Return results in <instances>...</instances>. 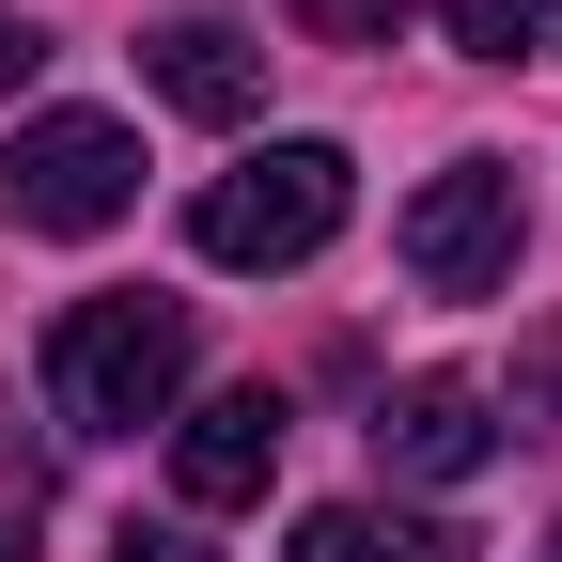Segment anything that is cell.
Returning <instances> with one entry per match:
<instances>
[{
    "label": "cell",
    "instance_id": "277c9868",
    "mask_svg": "<svg viewBox=\"0 0 562 562\" xmlns=\"http://www.w3.org/2000/svg\"><path fill=\"white\" fill-rule=\"evenodd\" d=\"M516 250H531V220H516V157H453L438 188L406 203V281H422V297H501Z\"/></svg>",
    "mask_w": 562,
    "mask_h": 562
},
{
    "label": "cell",
    "instance_id": "30bf717a",
    "mask_svg": "<svg viewBox=\"0 0 562 562\" xmlns=\"http://www.w3.org/2000/svg\"><path fill=\"white\" fill-rule=\"evenodd\" d=\"M110 562H203V547H188L172 516H125V531H110Z\"/></svg>",
    "mask_w": 562,
    "mask_h": 562
},
{
    "label": "cell",
    "instance_id": "8fae6325",
    "mask_svg": "<svg viewBox=\"0 0 562 562\" xmlns=\"http://www.w3.org/2000/svg\"><path fill=\"white\" fill-rule=\"evenodd\" d=\"M32 79H47V32H32V16H0V94H32Z\"/></svg>",
    "mask_w": 562,
    "mask_h": 562
},
{
    "label": "cell",
    "instance_id": "ba28073f",
    "mask_svg": "<svg viewBox=\"0 0 562 562\" xmlns=\"http://www.w3.org/2000/svg\"><path fill=\"white\" fill-rule=\"evenodd\" d=\"M297 562H469L453 516H375V501H313L297 516Z\"/></svg>",
    "mask_w": 562,
    "mask_h": 562
},
{
    "label": "cell",
    "instance_id": "8992f818",
    "mask_svg": "<svg viewBox=\"0 0 562 562\" xmlns=\"http://www.w3.org/2000/svg\"><path fill=\"white\" fill-rule=\"evenodd\" d=\"M375 469H391V484H469V469H501V391L406 375V391L375 406Z\"/></svg>",
    "mask_w": 562,
    "mask_h": 562
},
{
    "label": "cell",
    "instance_id": "6da1fadb",
    "mask_svg": "<svg viewBox=\"0 0 562 562\" xmlns=\"http://www.w3.org/2000/svg\"><path fill=\"white\" fill-rule=\"evenodd\" d=\"M188 360H203L188 297L110 281V297H79V313L47 328V406H63V438H140V422L188 406Z\"/></svg>",
    "mask_w": 562,
    "mask_h": 562
},
{
    "label": "cell",
    "instance_id": "5b68a950",
    "mask_svg": "<svg viewBox=\"0 0 562 562\" xmlns=\"http://www.w3.org/2000/svg\"><path fill=\"white\" fill-rule=\"evenodd\" d=\"M281 484V391H203L172 406V501L188 516H250Z\"/></svg>",
    "mask_w": 562,
    "mask_h": 562
},
{
    "label": "cell",
    "instance_id": "7a4b0ae2",
    "mask_svg": "<svg viewBox=\"0 0 562 562\" xmlns=\"http://www.w3.org/2000/svg\"><path fill=\"white\" fill-rule=\"evenodd\" d=\"M344 203H360L344 140H266V157H235L220 188L188 203V250L235 266V281H281V266H313V250L344 235Z\"/></svg>",
    "mask_w": 562,
    "mask_h": 562
},
{
    "label": "cell",
    "instance_id": "4fadbf2b",
    "mask_svg": "<svg viewBox=\"0 0 562 562\" xmlns=\"http://www.w3.org/2000/svg\"><path fill=\"white\" fill-rule=\"evenodd\" d=\"M547 562H562V547H547Z\"/></svg>",
    "mask_w": 562,
    "mask_h": 562
},
{
    "label": "cell",
    "instance_id": "9c48e42d",
    "mask_svg": "<svg viewBox=\"0 0 562 562\" xmlns=\"http://www.w3.org/2000/svg\"><path fill=\"white\" fill-rule=\"evenodd\" d=\"M438 16H453V47H469V63H516V47H547L562 0H438Z\"/></svg>",
    "mask_w": 562,
    "mask_h": 562
},
{
    "label": "cell",
    "instance_id": "7c38bea8",
    "mask_svg": "<svg viewBox=\"0 0 562 562\" xmlns=\"http://www.w3.org/2000/svg\"><path fill=\"white\" fill-rule=\"evenodd\" d=\"M297 32H391V0H297Z\"/></svg>",
    "mask_w": 562,
    "mask_h": 562
},
{
    "label": "cell",
    "instance_id": "3957f363",
    "mask_svg": "<svg viewBox=\"0 0 562 562\" xmlns=\"http://www.w3.org/2000/svg\"><path fill=\"white\" fill-rule=\"evenodd\" d=\"M140 203V140L110 110H32L16 125V157H0V220L16 235H110Z\"/></svg>",
    "mask_w": 562,
    "mask_h": 562
},
{
    "label": "cell",
    "instance_id": "52a82bcc",
    "mask_svg": "<svg viewBox=\"0 0 562 562\" xmlns=\"http://www.w3.org/2000/svg\"><path fill=\"white\" fill-rule=\"evenodd\" d=\"M140 79H157L188 125H250V110H266V32H235V16H157V32H140Z\"/></svg>",
    "mask_w": 562,
    "mask_h": 562
}]
</instances>
